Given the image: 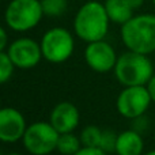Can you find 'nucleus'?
<instances>
[{
	"instance_id": "4be33fe9",
	"label": "nucleus",
	"mask_w": 155,
	"mask_h": 155,
	"mask_svg": "<svg viewBox=\"0 0 155 155\" xmlns=\"http://www.w3.org/2000/svg\"><path fill=\"white\" fill-rule=\"evenodd\" d=\"M127 2H128V4L131 5L134 10H137V8H140L143 5L144 0H127Z\"/></svg>"
},
{
	"instance_id": "a211bd4d",
	"label": "nucleus",
	"mask_w": 155,
	"mask_h": 155,
	"mask_svg": "<svg viewBox=\"0 0 155 155\" xmlns=\"http://www.w3.org/2000/svg\"><path fill=\"white\" fill-rule=\"evenodd\" d=\"M116 142H117V134L112 129H102V136L101 143H99V148L105 151V153H114L116 151Z\"/></svg>"
},
{
	"instance_id": "4468645a",
	"label": "nucleus",
	"mask_w": 155,
	"mask_h": 155,
	"mask_svg": "<svg viewBox=\"0 0 155 155\" xmlns=\"http://www.w3.org/2000/svg\"><path fill=\"white\" fill-rule=\"evenodd\" d=\"M82 142L80 137L75 136L72 132L68 134H60L59 140H57V147L56 151H59L63 155H74L76 151L82 148Z\"/></svg>"
},
{
	"instance_id": "a878e982",
	"label": "nucleus",
	"mask_w": 155,
	"mask_h": 155,
	"mask_svg": "<svg viewBox=\"0 0 155 155\" xmlns=\"http://www.w3.org/2000/svg\"><path fill=\"white\" fill-rule=\"evenodd\" d=\"M153 4H154V5H155V0H153Z\"/></svg>"
},
{
	"instance_id": "39448f33",
	"label": "nucleus",
	"mask_w": 155,
	"mask_h": 155,
	"mask_svg": "<svg viewBox=\"0 0 155 155\" xmlns=\"http://www.w3.org/2000/svg\"><path fill=\"white\" fill-rule=\"evenodd\" d=\"M40 45L42 57L53 64H61L67 61L72 56L75 48L72 34L63 27H53L48 30L41 38Z\"/></svg>"
},
{
	"instance_id": "dca6fc26",
	"label": "nucleus",
	"mask_w": 155,
	"mask_h": 155,
	"mask_svg": "<svg viewBox=\"0 0 155 155\" xmlns=\"http://www.w3.org/2000/svg\"><path fill=\"white\" fill-rule=\"evenodd\" d=\"M44 15L60 16L67 11V0H41Z\"/></svg>"
},
{
	"instance_id": "f03ea898",
	"label": "nucleus",
	"mask_w": 155,
	"mask_h": 155,
	"mask_svg": "<svg viewBox=\"0 0 155 155\" xmlns=\"http://www.w3.org/2000/svg\"><path fill=\"white\" fill-rule=\"evenodd\" d=\"M121 40L128 51L143 54L155 52V15L140 14L121 25Z\"/></svg>"
},
{
	"instance_id": "b1692460",
	"label": "nucleus",
	"mask_w": 155,
	"mask_h": 155,
	"mask_svg": "<svg viewBox=\"0 0 155 155\" xmlns=\"http://www.w3.org/2000/svg\"><path fill=\"white\" fill-rule=\"evenodd\" d=\"M7 155H21V154H18V153H10V154H7Z\"/></svg>"
},
{
	"instance_id": "f8f14e48",
	"label": "nucleus",
	"mask_w": 155,
	"mask_h": 155,
	"mask_svg": "<svg viewBox=\"0 0 155 155\" xmlns=\"http://www.w3.org/2000/svg\"><path fill=\"white\" fill-rule=\"evenodd\" d=\"M144 148L142 135L135 129H128L117 135L116 151L117 155H142Z\"/></svg>"
},
{
	"instance_id": "5701e85b",
	"label": "nucleus",
	"mask_w": 155,
	"mask_h": 155,
	"mask_svg": "<svg viewBox=\"0 0 155 155\" xmlns=\"http://www.w3.org/2000/svg\"><path fill=\"white\" fill-rule=\"evenodd\" d=\"M144 155H155V150H151V151H148V153H146Z\"/></svg>"
},
{
	"instance_id": "1a4fd4ad",
	"label": "nucleus",
	"mask_w": 155,
	"mask_h": 155,
	"mask_svg": "<svg viewBox=\"0 0 155 155\" xmlns=\"http://www.w3.org/2000/svg\"><path fill=\"white\" fill-rule=\"evenodd\" d=\"M8 56L16 68L30 70L41 61V45L31 38H18L8 46Z\"/></svg>"
},
{
	"instance_id": "412c9836",
	"label": "nucleus",
	"mask_w": 155,
	"mask_h": 155,
	"mask_svg": "<svg viewBox=\"0 0 155 155\" xmlns=\"http://www.w3.org/2000/svg\"><path fill=\"white\" fill-rule=\"evenodd\" d=\"M146 87H147L148 94H150V97H151V101L155 102V75H153V78L147 82Z\"/></svg>"
},
{
	"instance_id": "6e6552de",
	"label": "nucleus",
	"mask_w": 155,
	"mask_h": 155,
	"mask_svg": "<svg viewBox=\"0 0 155 155\" xmlns=\"http://www.w3.org/2000/svg\"><path fill=\"white\" fill-rule=\"evenodd\" d=\"M117 59L118 57L113 46L104 40L88 42L84 49L86 64L98 74H106L114 70Z\"/></svg>"
},
{
	"instance_id": "7ed1b4c3",
	"label": "nucleus",
	"mask_w": 155,
	"mask_h": 155,
	"mask_svg": "<svg viewBox=\"0 0 155 155\" xmlns=\"http://www.w3.org/2000/svg\"><path fill=\"white\" fill-rule=\"evenodd\" d=\"M114 75L124 86H146L154 75V65L147 54L128 51L117 59Z\"/></svg>"
},
{
	"instance_id": "bb28decb",
	"label": "nucleus",
	"mask_w": 155,
	"mask_h": 155,
	"mask_svg": "<svg viewBox=\"0 0 155 155\" xmlns=\"http://www.w3.org/2000/svg\"><path fill=\"white\" fill-rule=\"evenodd\" d=\"M154 54H155V52H154Z\"/></svg>"
},
{
	"instance_id": "6ab92c4d",
	"label": "nucleus",
	"mask_w": 155,
	"mask_h": 155,
	"mask_svg": "<svg viewBox=\"0 0 155 155\" xmlns=\"http://www.w3.org/2000/svg\"><path fill=\"white\" fill-rule=\"evenodd\" d=\"M74 155H106V153L99 147H86V146H83Z\"/></svg>"
},
{
	"instance_id": "2eb2a0df",
	"label": "nucleus",
	"mask_w": 155,
	"mask_h": 155,
	"mask_svg": "<svg viewBox=\"0 0 155 155\" xmlns=\"http://www.w3.org/2000/svg\"><path fill=\"white\" fill-rule=\"evenodd\" d=\"M102 129L95 125H87L80 134V142L86 147H99Z\"/></svg>"
},
{
	"instance_id": "f3484780",
	"label": "nucleus",
	"mask_w": 155,
	"mask_h": 155,
	"mask_svg": "<svg viewBox=\"0 0 155 155\" xmlns=\"http://www.w3.org/2000/svg\"><path fill=\"white\" fill-rule=\"evenodd\" d=\"M14 63L11 61L8 53L4 52H0V84H4L5 82L11 79L14 74Z\"/></svg>"
},
{
	"instance_id": "9d476101",
	"label": "nucleus",
	"mask_w": 155,
	"mask_h": 155,
	"mask_svg": "<svg viewBox=\"0 0 155 155\" xmlns=\"http://www.w3.org/2000/svg\"><path fill=\"white\" fill-rule=\"evenodd\" d=\"M27 128L25 116L15 107L0 109V142L15 143L22 140Z\"/></svg>"
},
{
	"instance_id": "f257e3e1",
	"label": "nucleus",
	"mask_w": 155,
	"mask_h": 155,
	"mask_svg": "<svg viewBox=\"0 0 155 155\" xmlns=\"http://www.w3.org/2000/svg\"><path fill=\"white\" fill-rule=\"evenodd\" d=\"M110 19L106 14L105 5L99 2L91 0L78 10L74 19L75 34L82 41L94 42L104 40L109 31Z\"/></svg>"
},
{
	"instance_id": "ddd939ff",
	"label": "nucleus",
	"mask_w": 155,
	"mask_h": 155,
	"mask_svg": "<svg viewBox=\"0 0 155 155\" xmlns=\"http://www.w3.org/2000/svg\"><path fill=\"white\" fill-rule=\"evenodd\" d=\"M110 22L124 25L134 16V8L127 0H105L104 3Z\"/></svg>"
},
{
	"instance_id": "0eeeda50",
	"label": "nucleus",
	"mask_w": 155,
	"mask_h": 155,
	"mask_svg": "<svg viewBox=\"0 0 155 155\" xmlns=\"http://www.w3.org/2000/svg\"><path fill=\"white\" fill-rule=\"evenodd\" d=\"M151 102L153 101L146 86H128L118 94L116 107L123 117L135 120L147 112Z\"/></svg>"
},
{
	"instance_id": "393cba45",
	"label": "nucleus",
	"mask_w": 155,
	"mask_h": 155,
	"mask_svg": "<svg viewBox=\"0 0 155 155\" xmlns=\"http://www.w3.org/2000/svg\"><path fill=\"white\" fill-rule=\"evenodd\" d=\"M0 155H4V154H3V153H2V150H0Z\"/></svg>"
},
{
	"instance_id": "aec40b11",
	"label": "nucleus",
	"mask_w": 155,
	"mask_h": 155,
	"mask_svg": "<svg viewBox=\"0 0 155 155\" xmlns=\"http://www.w3.org/2000/svg\"><path fill=\"white\" fill-rule=\"evenodd\" d=\"M7 44H8V35L7 31L0 26V52H4V49L7 48Z\"/></svg>"
},
{
	"instance_id": "423d86ee",
	"label": "nucleus",
	"mask_w": 155,
	"mask_h": 155,
	"mask_svg": "<svg viewBox=\"0 0 155 155\" xmlns=\"http://www.w3.org/2000/svg\"><path fill=\"white\" fill-rule=\"evenodd\" d=\"M59 136L60 134L49 121H37L26 128L22 142L31 155H48L56 150Z\"/></svg>"
},
{
	"instance_id": "9b49d317",
	"label": "nucleus",
	"mask_w": 155,
	"mask_h": 155,
	"mask_svg": "<svg viewBox=\"0 0 155 155\" xmlns=\"http://www.w3.org/2000/svg\"><path fill=\"white\" fill-rule=\"evenodd\" d=\"M80 114L79 110L72 102L63 101L59 102L52 109L49 116V123L56 128L59 134H68L74 132L79 125Z\"/></svg>"
},
{
	"instance_id": "20e7f679",
	"label": "nucleus",
	"mask_w": 155,
	"mask_h": 155,
	"mask_svg": "<svg viewBox=\"0 0 155 155\" xmlns=\"http://www.w3.org/2000/svg\"><path fill=\"white\" fill-rule=\"evenodd\" d=\"M42 16L41 0H11L4 14L7 26L19 33L34 29Z\"/></svg>"
}]
</instances>
